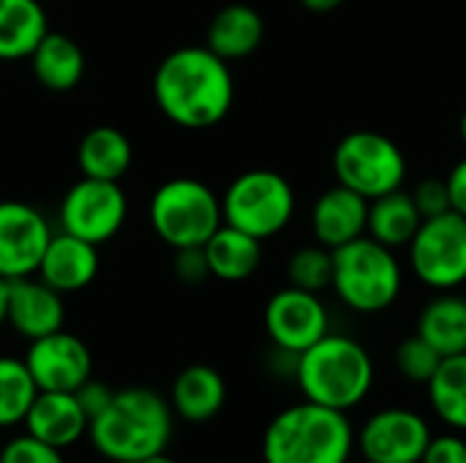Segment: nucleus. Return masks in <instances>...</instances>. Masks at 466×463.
<instances>
[{
    "label": "nucleus",
    "instance_id": "10",
    "mask_svg": "<svg viewBox=\"0 0 466 463\" xmlns=\"http://www.w3.org/2000/svg\"><path fill=\"white\" fill-rule=\"evenodd\" d=\"M126 216H128V199L120 183L93 180V177L76 180L66 191L57 210L60 229L93 246L109 243L123 229Z\"/></svg>",
    "mask_w": 466,
    "mask_h": 463
},
{
    "label": "nucleus",
    "instance_id": "3",
    "mask_svg": "<svg viewBox=\"0 0 466 463\" xmlns=\"http://www.w3.org/2000/svg\"><path fill=\"white\" fill-rule=\"evenodd\" d=\"M355 448V431L347 412L314 401L279 412L262 437L265 463H347Z\"/></svg>",
    "mask_w": 466,
    "mask_h": 463
},
{
    "label": "nucleus",
    "instance_id": "14",
    "mask_svg": "<svg viewBox=\"0 0 466 463\" xmlns=\"http://www.w3.org/2000/svg\"><path fill=\"white\" fill-rule=\"evenodd\" d=\"M25 366L38 390L55 393H74L93 377V357L87 344L66 330L30 341Z\"/></svg>",
    "mask_w": 466,
    "mask_h": 463
},
{
    "label": "nucleus",
    "instance_id": "24",
    "mask_svg": "<svg viewBox=\"0 0 466 463\" xmlns=\"http://www.w3.org/2000/svg\"><path fill=\"white\" fill-rule=\"evenodd\" d=\"M423 216L410 191L396 188L377 199H369V226L366 235L388 248H407L418 235Z\"/></svg>",
    "mask_w": 466,
    "mask_h": 463
},
{
    "label": "nucleus",
    "instance_id": "22",
    "mask_svg": "<svg viewBox=\"0 0 466 463\" xmlns=\"http://www.w3.org/2000/svg\"><path fill=\"white\" fill-rule=\"evenodd\" d=\"M131 161H134V147L128 136L115 126H96L79 139L76 166L82 177L120 183L131 169Z\"/></svg>",
    "mask_w": 466,
    "mask_h": 463
},
{
    "label": "nucleus",
    "instance_id": "38",
    "mask_svg": "<svg viewBox=\"0 0 466 463\" xmlns=\"http://www.w3.org/2000/svg\"><path fill=\"white\" fill-rule=\"evenodd\" d=\"M5 314H8V281L0 278V327L5 325Z\"/></svg>",
    "mask_w": 466,
    "mask_h": 463
},
{
    "label": "nucleus",
    "instance_id": "23",
    "mask_svg": "<svg viewBox=\"0 0 466 463\" xmlns=\"http://www.w3.org/2000/svg\"><path fill=\"white\" fill-rule=\"evenodd\" d=\"M202 248L208 257L210 276L229 284L251 278L262 262V240L229 224H221Z\"/></svg>",
    "mask_w": 466,
    "mask_h": 463
},
{
    "label": "nucleus",
    "instance_id": "13",
    "mask_svg": "<svg viewBox=\"0 0 466 463\" xmlns=\"http://www.w3.org/2000/svg\"><path fill=\"white\" fill-rule=\"evenodd\" d=\"M52 235L41 210L19 199H0V278L35 276Z\"/></svg>",
    "mask_w": 466,
    "mask_h": 463
},
{
    "label": "nucleus",
    "instance_id": "32",
    "mask_svg": "<svg viewBox=\"0 0 466 463\" xmlns=\"http://www.w3.org/2000/svg\"><path fill=\"white\" fill-rule=\"evenodd\" d=\"M410 194H412V199H415L423 221L453 210L451 207V194H448V180L445 177H426Z\"/></svg>",
    "mask_w": 466,
    "mask_h": 463
},
{
    "label": "nucleus",
    "instance_id": "11",
    "mask_svg": "<svg viewBox=\"0 0 466 463\" xmlns=\"http://www.w3.org/2000/svg\"><path fill=\"white\" fill-rule=\"evenodd\" d=\"M265 330L276 349L300 355L330 333V317L317 292L284 287L265 306Z\"/></svg>",
    "mask_w": 466,
    "mask_h": 463
},
{
    "label": "nucleus",
    "instance_id": "8",
    "mask_svg": "<svg viewBox=\"0 0 466 463\" xmlns=\"http://www.w3.org/2000/svg\"><path fill=\"white\" fill-rule=\"evenodd\" d=\"M336 180L366 199H377L404 186L407 158L401 147L380 131H352L333 150Z\"/></svg>",
    "mask_w": 466,
    "mask_h": 463
},
{
    "label": "nucleus",
    "instance_id": "34",
    "mask_svg": "<svg viewBox=\"0 0 466 463\" xmlns=\"http://www.w3.org/2000/svg\"><path fill=\"white\" fill-rule=\"evenodd\" d=\"M115 393L117 390H112L106 382H101V379H87L79 390H74V396H76V401H79V407L85 409V415L93 420V418H98L109 404H112V398H115Z\"/></svg>",
    "mask_w": 466,
    "mask_h": 463
},
{
    "label": "nucleus",
    "instance_id": "40",
    "mask_svg": "<svg viewBox=\"0 0 466 463\" xmlns=\"http://www.w3.org/2000/svg\"><path fill=\"white\" fill-rule=\"evenodd\" d=\"M461 139H464V145H466V109H464V115H461Z\"/></svg>",
    "mask_w": 466,
    "mask_h": 463
},
{
    "label": "nucleus",
    "instance_id": "26",
    "mask_svg": "<svg viewBox=\"0 0 466 463\" xmlns=\"http://www.w3.org/2000/svg\"><path fill=\"white\" fill-rule=\"evenodd\" d=\"M418 336L426 338L442 357L466 352V297L440 292L418 317Z\"/></svg>",
    "mask_w": 466,
    "mask_h": 463
},
{
    "label": "nucleus",
    "instance_id": "2",
    "mask_svg": "<svg viewBox=\"0 0 466 463\" xmlns=\"http://www.w3.org/2000/svg\"><path fill=\"white\" fill-rule=\"evenodd\" d=\"M172 431L175 409L164 396L150 388H126L90 420L87 439L104 461L139 463L167 453Z\"/></svg>",
    "mask_w": 466,
    "mask_h": 463
},
{
    "label": "nucleus",
    "instance_id": "25",
    "mask_svg": "<svg viewBox=\"0 0 466 463\" xmlns=\"http://www.w3.org/2000/svg\"><path fill=\"white\" fill-rule=\"evenodd\" d=\"M49 33L41 0H0V60H25Z\"/></svg>",
    "mask_w": 466,
    "mask_h": 463
},
{
    "label": "nucleus",
    "instance_id": "27",
    "mask_svg": "<svg viewBox=\"0 0 466 463\" xmlns=\"http://www.w3.org/2000/svg\"><path fill=\"white\" fill-rule=\"evenodd\" d=\"M426 388L437 418L456 431H466V352L442 357Z\"/></svg>",
    "mask_w": 466,
    "mask_h": 463
},
{
    "label": "nucleus",
    "instance_id": "20",
    "mask_svg": "<svg viewBox=\"0 0 466 463\" xmlns=\"http://www.w3.org/2000/svg\"><path fill=\"white\" fill-rule=\"evenodd\" d=\"M169 404L177 418L188 423H208L227 404V382L210 366H188L175 377Z\"/></svg>",
    "mask_w": 466,
    "mask_h": 463
},
{
    "label": "nucleus",
    "instance_id": "17",
    "mask_svg": "<svg viewBox=\"0 0 466 463\" xmlns=\"http://www.w3.org/2000/svg\"><path fill=\"white\" fill-rule=\"evenodd\" d=\"M35 276L60 295L79 292L98 276V246L60 229L52 235Z\"/></svg>",
    "mask_w": 466,
    "mask_h": 463
},
{
    "label": "nucleus",
    "instance_id": "15",
    "mask_svg": "<svg viewBox=\"0 0 466 463\" xmlns=\"http://www.w3.org/2000/svg\"><path fill=\"white\" fill-rule=\"evenodd\" d=\"M63 322H66V303L57 289L44 284L38 276L8 281L5 325L16 336L35 341L63 330Z\"/></svg>",
    "mask_w": 466,
    "mask_h": 463
},
{
    "label": "nucleus",
    "instance_id": "31",
    "mask_svg": "<svg viewBox=\"0 0 466 463\" xmlns=\"http://www.w3.org/2000/svg\"><path fill=\"white\" fill-rule=\"evenodd\" d=\"M0 463H66V458H63V450H57L25 431L3 445Z\"/></svg>",
    "mask_w": 466,
    "mask_h": 463
},
{
    "label": "nucleus",
    "instance_id": "33",
    "mask_svg": "<svg viewBox=\"0 0 466 463\" xmlns=\"http://www.w3.org/2000/svg\"><path fill=\"white\" fill-rule=\"evenodd\" d=\"M175 276H177L183 284H188V287H197V284H202L205 278H210V267H208L205 248H202V246L177 248V251H175Z\"/></svg>",
    "mask_w": 466,
    "mask_h": 463
},
{
    "label": "nucleus",
    "instance_id": "9",
    "mask_svg": "<svg viewBox=\"0 0 466 463\" xmlns=\"http://www.w3.org/2000/svg\"><path fill=\"white\" fill-rule=\"evenodd\" d=\"M407 251L418 281L437 292L459 289L466 284V216L448 210L426 218Z\"/></svg>",
    "mask_w": 466,
    "mask_h": 463
},
{
    "label": "nucleus",
    "instance_id": "37",
    "mask_svg": "<svg viewBox=\"0 0 466 463\" xmlns=\"http://www.w3.org/2000/svg\"><path fill=\"white\" fill-rule=\"evenodd\" d=\"M300 5L306 11H314V14H330L339 5H344V0H300Z\"/></svg>",
    "mask_w": 466,
    "mask_h": 463
},
{
    "label": "nucleus",
    "instance_id": "41",
    "mask_svg": "<svg viewBox=\"0 0 466 463\" xmlns=\"http://www.w3.org/2000/svg\"><path fill=\"white\" fill-rule=\"evenodd\" d=\"M101 463H109V461H101Z\"/></svg>",
    "mask_w": 466,
    "mask_h": 463
},
{
    "label": "nucleus",
    "instance_id": "4",
    "mask_svg": "<svg viewBox=\"0 0 466 463\" xmlns=\"http://www.w3.org/2000/svg\"><path fill=\"white\" fill-rule=\"evenodd\" d=\"M295 379L306 401L350 412L371 393L374 363L366 347L355 338L328 333L298 355Z\"/></svg>",
    "mask_w": 466,
    "mask_h": 463
},
{
    "label": "nucleus",
    "instance_id": "7",
    "mask_svg": "<svg viewBox=\"0 0 466 463\" xmlns=\"http://www.w3.org/2000/svg\"><path fill=\"white\" fill-rule=\"evenodd\" d=\"M221 213L224 224L248 232L257 240H268L292 221L295 188L273 169H248L227 186Z\"/></svg>",
    "mask_w": 466,
    "mask_h": 463
},
{
    "label": "nucleus",
    "instance_id": "6",
    "mask_svg": "<svg viewBox=\"0 0 466 463\" xmlns=\"http://www.w3.org/2000/svg\"><path fill=\"white\" fill-rule=\"evenodd\" d=\"M150 226L172 251L205 246L224 224L221 196L197 177H172L150 196Z\"/></svg>",
    "mask_w": 466,
    "mask_h": 463
},
{
    "label": "nucleus",
    "instance_id": "12",
    "mask_svg": "<svg viewBox=\"0 0 466 463\" xmlns=\"http://www.w3.org/2000/svg\"><path fill=\"white\" fill-rule=\"evenodd\" d=\"M429 442L426 418L404 407L374 412L358 434V448L369 463H420Z\"/></svg>",
    "mask_w": 466,
    "mask_h": 463
},
{
    "label": "nucleus",
    "instance_id": "35",
    "mask_svg": "<svg viewBox=\"0 0 466 463\" xmlns=\"http://www.w3.org/2000/svg\"><path fill=\"white\" fill-rule=\"evenodd\" d=\"M420 463H466V439L459 434L431 437Z\"/></svg>",
    "mask_w": 466,
    "mask_h": 463
},
{
    "label": "nucleus",
    "instance_id": "30",
    "mask_svg": "<svg viewBox=\"0 0 466 463\" xmlns=\"http://www.w3.org/2000/svg\"><path fill=\"white\" fill-rule=\"evenodd\" d=\"M393 360H396V368L404 379H410L415 385H429L431 377L437 374L440 363H442V355L426 338H420L415 333L396 347Z\"/></svg>",
    "mask_w": 466,
    "mask_h": 463
},
{
    "label": "nucleus",
    "instance_id": "18",
    "mask_svg": "<svg viewBox=\"0 0 466 463\" xmlns=\"http://www.w3.org/2000/svg\"><path fill=\"white\" fill-rule=\"evenodd\" d=\"M22 426L35 439H41L57 450H68L82 437H87L90 418L85 415V409L79 407L74 393L38 390Z\"/></svg>",
    "mask_w": 466,
    "mask_h": 463
},
{
    "label": "nucleus",
    "instance_id": "21",
    "mask_svg": "<svg viewBox=\"0 0 466 463\" xmlns=\"http://www.w3.org/2000/svg\"><path fill=\"white\" fill-rule=\"evenodd\" d=\"M27 60H30V71L35 82L46 87L49 93H68L85 76L82 46L71 35H63V33L49 30Z\"/></svg>",
    "mask_w": 466,
    "mask_h": 463
},
{
    "label": "nucleus",
    "instance_id": "36",
    "mask_svg": "<svg viewBox=\"0 0 466 463\" xmlns=\"http://www.w3.org/2000/svg\"><path fill=\"white\" fill-rule=\"evenodd\" d=\"M448 194H451V207L456 210V213H461L466 216V156L459 161V164H453V169L448 172Z\"/></svg>",
    "mask_w": 466,
    "mask_h": 463
},
{
    "label": "nucleus",
    "instance_id": "5",
    "mask_svg": "<svg viewBox=\"0 0 466 463\" xmlns=\"http://www.w3.org/2000/svg\"><path fill=\"white\" fill-rule=\"evenodd\" d=\"M401 265L396 251L363 235L333 251V289L358 314H380L401 295Z\"/></svg>",
    "mask_w": 466,
    "mask_h": 463
},
{
    "label": "nucleus",
    "instance_id": "39",
    "mask_svg": "<svg viewBox=\"0 0 466 463\" xmlns=\"http://www.w3.org/2000/svg\"><path fill=\"white\" fill-rule=\"evenodd\" d=\"M139 463H177L175 458H169L167 453H158V456H150V458H145V461Z\"/></svg>",
    "mask_w": 466,
    "mask_h": 463
},
{
    "label": "nucleus",
    "instance_id": "16",
    "mask_svg": "<svg viewBox=\"0 0 466 463\" xmlns=\"http://www.w3.org/2000/svg\"><path fill=\"white\" fill-rule=\"evenodd\" d=\"M369 226V199L341 183L322 191L311 210L314 240L330 251L358 240Z\"/></svg>",
    "mask_w": 466,
    "mask_h": 463
},
{
    "label": "nucleus",
    "instance_id": "19",
    "mask_svg": "<svg viewBox=\"0 0 466 463\" xmlns=\"http://www.w3.org/2000/svg\"><path fill=\"white\" fill-rule=\"evenodd\" d=\"M262 38H265L262 14L248 3H227L213 14L205 33V46L229 63L254 55Z\"/></svg>",
    "mask_w": 466,
    "mask_h": 463
},
{
    "label": "nucleus",
    "instance_id": "28",
    "mask_svg": "<svg viewBox=\"0 0 466 463\" xmlns=\"http://www.w3.org/2000/svg\"><path fill=\"white\" fill-rule=\"evenodd\" d=\"M38 396V385L33 382L25 357L0 355V428H14L25 423L33 401Z\"/></svg>",
    "mask_w": 466,
    "mask_h": 463
},
{
    "label": "nucleus",
    "instance_id": "1",
    "mask_svg": "<svg viewBox=\"0 0 466 463\" xmlns=\"http://www.w3.org/2000/svg\"><path fill=\"white\" fill-rule=\"evenodd\" d=\"M153 98L169 123L191 131L210 128L235 101L229 63L205 44L172 49L153 74Z\"/></svg>",
    "mask_w": 466,
    "mask_h": 463
},
{
    "label": "nucleus",
    "instance_id": "29",
    "mask_svg": "<svg viewBox=\"0 0 466 463\" xmlns=\"http://www.w3.org/2000/svg\"><path fill=\"white\" fill-rule=\"evenodd\" d=\"M287 281L289 287L306 292H325L333 287V251L322 243L303 246L287 259Z\"/></svg>",
    "mask_w": 466,
    "mask_h": 463
}]
</instances>
